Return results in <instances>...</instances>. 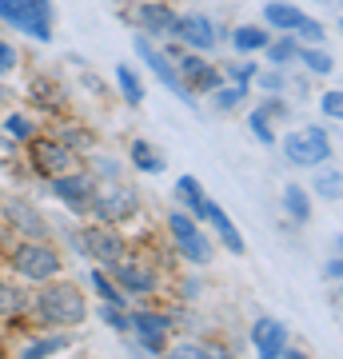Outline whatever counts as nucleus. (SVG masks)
I'll list each match as a JSON object with an SVG mask.
<instances>
[{"instance_id": "4be33fe9", "label": "nucleus", "mask_w": 343, "mask_h": 359, "mask_svg": "<svg viewBox=\"0 0 343 359\" xmlns=\"http://www.w3.org/2000/svg\"><path fill=\"white\" fill-rule=\"evenodd\" d=\"M295 48H300V40H295L292 32H280V36L267 40L260 52H264V60H267L271 68H288V65L295 60Z\"/></svg>"}, {"instance_id": "37998d69", "label": "nucleus", "mask_w": 343, "mask_h": 359, "mask_svg": "<svg viewBox=\"0 0 343 359\" xmlns=\"http://www.w3.org/2000/svg\"><path fill=\"white\" fill-rule=\"evenodd\" d=\"M196 295H200V283L196 280H180V299H184V304H191Z\"/></svg>"}, {"instance_id": "0eeeda50", "label": "nucleus", "mask_w": 343, "mask_h": 359, "mask_svg": "<svg viewBox=\"0 0 343 359\" xmlns=\"http://www.w3.org/2000/svg\"><path fill=\"white\" fill-rule=\"evenodd\" d=\"M172 311H160V308H132L128 304V335H136V347H144L148 355H164L168 351V339H172Z\"/></svg>"}, {"instance_id": "f257e3e1", "label": "nucleus", "mask_w": 343, "mask_h": 359, "mask_svg": "<svg viewBox=\"0 0 343 359\" xmlns=\"http://www.w3.org/2000/svg\"><path fill=\"white\" fill-rule=\"evenodd\" d=\"M88 299L72 280H44L32 283V299H28L25 323L40 327V332H76L88 323Z\"/></svg>"}, {"instance_id": "1a4fd4ad", "label": "nucleus", "mask_w": 343, "mask_h": 359, "mask_svg": "<svg viewBox=\"0 0 343 359\" xmlns=\"http://www.w3.org/2000/svg\"><path fill=\"white\" fill-rule=\"evenodd\" d=\"M0 219L8 231L25 240H52V219L28 196H0Z\"/></svg>"}, {"instance_id": "393cba45", "label": "nucleus", "mask_w": 343, "mask_h": 359, "mask_svg": "<svg viewBox=\"0 0 343 359\" xmlns=\"http://www.w3.org/2000/svg\"><path fill=\"white\" fill-rule=\"evenodd\" d=\"M295 65H304L311 76H331V72H335L331 52L316 48V44H300V48H295Z\"/></svg>"}, {"instance_id": "c85d7f7f", "label": "nucleus", "mask_w": 343, "mask_h": 359, "mask_svg": "<svg viewBox=\"0 0 343 359\" xmlns=\"http://www.w3.org/2000/svg\"><path fill=\"white\" fill-rule=\"evenodd\" d=\"M88 280H92V287H96V295H100V304H116V308H128V304H132V299H128V295L120 292V287H116V280L100 268V264L92 268Z\"/></svg>"}, {"instance_id": "e433bc0d", "label": "nucleus", "mask_w": 343, "mask_h": 359, "mask_svg": "<svg viewBox=\"0 0 343 359\" xmlns=\"http://www.w3.org/2000/svg\"><path fill=\"white\" fill-rule=\"evenodd\" d=\"M295 40H304V44H319V40L328 36V28L319 25V20H311V16H300V25H295V32H292Z\"/></svg>"}, {"instance_id": "4468645a", "label": "nucleus", "mask_w": 343, "mask_h": 359, "mask_svg": "<svg viewBox=\"0 0 343 359\" xmlns=\"http://www.w3.org/2000/svg\"><path fill=\"white\" fill-rule=\"evenodd\" d=\"M128 20L140 28L144 36H172V25H176V8L168 0H140Z\"/></svg>"}, {"instance_id": "f3484780", "label": "nucleus", "mask_w": 343, "mask_h": 359, "mask_svg": "<svg viewBox=\"0 0 343 359\" xmlns=\"http://www.w3.org/2000/svg\"><path fill=\"white\" fill-rule=\"evenodd\" d=\"M172 196H176L180 208H184V212H188V216L203 228V216H208V204H212V200H208V192H203L200 180H196V176H180L176 184H172Z\"/></svg>"}, {"instance_id": "ddd939ff", "label": "nucleus", "mask_w": 343, "mask_h": 359, "mask_svg": "<svg viewBox=\"0 0 343 359\" xmlns=\"http://www.w3.org/2000/svg\"><path fill=\"white\" fill-rule=\"evenodd\" d=\"M172 40H176L180 48L203 52V56H208V52L220 44V32H216V25H212V16H203V13H176Z\"/></svg>"}, {"instance_id": "cd10ccee", "label": "nucleus", "mask_w": 343, "mask_h": 359, "mask_svg": "<svg viewBox=\"0 0 343 359\" xmlns=\"http://www.w3.org/2000/svg\"><path fill=\"white\" fill-rule=\"evenodd\" d=\"M0 128L8 132V140L13 144H25V140H32V136L40 132V124L28 112H8V116H0Z\"/></svg>"}, {"instance_id": "a211bd4d", "label": "nucleus", "mask_w": 343, "mask_h": 359, "mask_svg": "<svg viewBox=\"0 0 343 359\" xmlns=\"http://www.w3.org/2000/svg\"><path fill=\"white\" fill-rule=\"evenodd\" d=\"M52 136H56L64 148H72L80 160H84L88 152H96V132L84 128V124H76V120H68V116H60V120L52 124Z\"/></svg>"}, {"instance_id": "c9c22d12", "label": "nucleus", "mask_w": 343, "mask_h": 359, "mask_svg": "<svg viewBox=\"0 0 343 359\" xmlns=\"http://www.w3.org/2000/svg\"><path fill=\"white\" fill-rule=\"evenodd\" d=\"M100 323H108L116 335H128V308H116V304H100Z\"/></svg>"}, {"instance_id": "aec40b11", "label": "nucleus", "mask_w": 343, "mask_h": 359, "mask_svg": "<svg viewBox=\"0 0 343 359\" xmlns=\"http://www.w3.org/2000/svg\"><path fill=\"white\" fill-rule=\"evenodd\" d=\"M28 92H32V104H36V108H44V112H52V116H64V100H68V92H64L56 80L36 76Z\"/></svg>"}, {"instance_id": "49530a36", "label": "nucleus", "mask_w": 343, "mask_h": 359, "mask_svg": "<svg viewBox=\"0 0 343 359\" xmlns=\"http://www.w3.org/2000/svg\"><path fill=\"white\" fill-rule=\"evenodd\" d=\"M0 116H4V112H0Z\"/></svg>"}, {"instance_id": "6e6552de", "label": "nucleus", "mask_w": 343, "mask_h": 359, "mask_svg": "<svg viewBox=\"0 0 343 359\" xmlns=\"http://www.w3.org/2000/svg\"><path fill=\"white\" fill-rule=\"evenodd\" d=\"M96 188H100V180L84 168V160H80L72 172H60V176L48 180V192L56 196L72 216H80V219L88 216V204H92V196H96Z\"/></svg>"}, {"instance_id": "c03bdc74", "label": "nucleus", "mask_w": 343, "mask_h": 359, "mask_svg": "<svg viewBox=\"0 0 343 359\" xmlns=\"http://www.w3.org/2000/svg\"><path fill=\"white\" fill-rule=\"evenodd\" d=\"M80 80H84V88H92V92H96V96H104V84H100V80H96V76H92L88 68L80 72Z\"/></svg>"}, {"instance_id": "dca6fc26", "label": "nucleus", "mask_w": 343, "mask_h": 359, "mask_svg": "<svg viewBox=\"0 0 343 359\" xmlns=\"http://www.w3.org/2000/svg\"><path fill=\"white\" fill-rule=\"evenodd\" d=\"M28 299H32V283L0 276V323H25Z\"/></svg>"}, {"instance_id": "9b49d317", "label": "nucleus", "mask_w": 343, "mask_h": 359, "mask_svg": "<svg viewBox=\"0 0 343 359\" xmlns=\"http://www.w3.org/2000/svg\"><path fill=\"white\" fill-rule=\"evenodd\" d=\"M80 244H84V259H96L100 268H112L116 259L132 248L128 236L116 228V224H96V219H88V224L80 228Z\"/></svg>"}, {"instance_id": "f03ea898", "label": "nucleus", "mask_w": 343, "mask_h": 359, "mask_svg": "<svg viewBox=\"0 0 343 359\" xmlns=\"http://www.w3.org/2000/svg\"><path fill=\"white\" fill-rule=\"evenodd\" d=\"M4 264H8V271H13L16 280H25V283L56 280L68 268L64 252L52 240H25V236H16L13 244L4 248Z\"/></svg>"}, {"instance_id": "a878e982", "label": "nucleus", "mask_w": 343, "mask_h": 359, "mask_svg": "<svg viewBox=\"0 0 343 359\" xmlns=\"http://www.w3.org/2000/svg\"><path fill=\"white\" fill-rule=\"evenodd\" d=\"M271 40V28L267 25H240L231 28V48L236 52H260Z\"/></svg>"}, {"instance_id": "58836bf2", "label": "nucleus", "mask_w": 343, "mask_h": 359, "mask_svg": "<svg viewBox=\"0 0 343 359\" xmlns=\"http://www.w3.org/2000/svg\"><path fill=\"white\" fill-rule=\"evenodd\" d=\"M319 112L328 116L331 124H339L343 120V92L339 88H328L323 96H319Z\"/></svg>"}, {"instance_id": "412c9836", "label": "nucleus", "mask_w": 343, "mask_h": 359, "mask_svg": "<svg viewBox=\"0 0 343 359\" xmlns=\"http://www.w3.org/2000/svg\"><path fill=\"white\" fill-rule=\"evenodd\" d=\"M300 8L295 4H288V0H271V4H264V25L271 28V32H295V25H300Z\"/></svg>"}, {"instance_id": "39448f33", "label": "nucleus", "mask_w": 343, "mask_h": 359, "mask_svg": "<svg viewBox=\"0 0 343 359\" xmlns=\"http://www.w3.org/2000/svg\"><path fill=\"white\" fill-rule=\"evenodd\" d=\"M20 148H25L28 176L40 180V184H48L52 176H60V172H72V168L80 164V156L72 152V148H64L56 136H44V132H36V136H32V140H25Z\"/></svg>"}, {"instance_id": "4c0bfd02", "label": "nucleus", "mask_w": 343, "mask_h": 359, "mask_svg": "<svg viewBox=\"0 0 343 359\" xmlns=\"http://www.w3.org/2000/svg\"><path fill=\"white\" fill-rule=\"evenodd\" d=\"M224 72V80H231V84H248L252 88V76L260 72V65L255 60H240V65H228V68H220Z\"/></svg>"}, {"instance_id": "bb28decb", "label": "nucleus", "mask_w": 343, "mask_h": 359, "mask_svg": "<svg viewBox=\"0 0 343 359\" xmlns=\"http://www.w3.org/2000/svg\"><path fill=\"white\" fill-rule=\"evenodd\" d=\"M283 212H288V219H295V224H307V219H311V196H307V188L288 184V188H283Z\"/></svg>"}, {"instance_id": "7ed1b4c3", "label": "nucleus", "mask_w": 343, "mask_h": 359, "mask_svg": "<svg viewBox=\"0 0 343 359\" xmlns=\"http://www.w3.org/2000/svg\"><path fill=\"white\" fill-rule=\"evenodd\" d=\"M104 271L112 276L116 287H120L128 299H152V295H160V287H164V271H160L156 256H140V252H132V248Z\"/></svg>"}, {"instance_id": "20e7f679", "label": "nucleus", "mask_w": 343, "mask_h": 359, "mask_svg": "<svg viewBox=\"0 0 343 359\" xmlns=\"http://www.w3.org/2000/svg\"><path fill=\"white\" fill-rule=\"evenodd\" d=\"M144 212V200L136 188H128L124 180H112V184H100L96 196H92L88 204V216L84 219H96V224H116V228H124L132 219Z\"/></svg>"}, {"instance_id": "f704fd0d", "label": "nucleus", "mask_w": 343, "mask_h": 359, "mask_svg": "<svg viewBox=\"0 0 343 359\" xmlns=\"http://www.w3.org/2000/svg\"><path fill=\"white\" fill-rule=\"evenodd\" d=\"M252 84H255L260 92H267V96H276V92L288 88V72H283V68H271V65H267V68H260V72L252 76Z\"/></svg>"}, {"instance_id": "ea45409f", "label": "nucleus", "mask_w": 343, "mask_h": 359, "mask_svg": "<svg viewBox=\"0 0 343 359\" xmlns=\"http://www.w3.org/2000/svg\"><path fill=\"white\" fill-rule=\"evenodd\" d=\"M20 68V52H16V44L13 40H4L0 36V80H8Z\"/></svg>"}, {"instance_id": "423d86ee", "label": "nucleus", "mask_w": 343, "mask_h": 359, "mask_svg": "<svg viewBox=\"0 0 343 359\" xmlns=\"http://www.w3.org/2000/svg\"><path fill=\"white\" fill-rule=\"evenodd\" d=\"M164 228H168V236H172V244H176L180 259H184L188 268H208V264H212L216 248H212V240L203 236V228L188 216V212H184V208L168 212Z\"/></svg>"}, {"instance_id": "f8f14e48", "label": "nucleus", "mask_w": 343, "mask_h": 359, "mask_svg": "<svg viewBox=\"0 0 343 359\" xmlns=\"http://www.w3.org/2000/svg\"><path fill=\"white\" fill-rule=\"evenodd\" d=\"M132 48H136V56H140L144 65H148V68L156 72V80H160L164 88H172V92L180 96V100L188 104V108H196V96H191V92L184 88V80H180V72H176V65H172V56H168V52H160V48L152 44V40L144 36V32H140V36H132Z\"/></svg>"}, {"instance_id": "a19ab883", "label": "nucleus", "mask_w": 343, "mask_h": 359, "mask_svg": "<svg viewBox=\"0 0 343 359\" xmlns=\"http://www.w3.org/2000/svg\"><path fill=\"white\" fill-rule=\"evenodd\" d=\"M248 124H252V136L260 144H276V132H271V120H267L264 112H260V108H255L252 116H248Z\"/></svg>"}, {"instance_id": "473e14b6", "label": "nucleus", "mask_w": 343, "mask_h": 359, "mask_svg": "<svg viewBox=\"0 0 343 359\" xmlns=\"http://www.w3.org/2000/svg\"><path fill=\"white\" fill-rule=\"evenodd\" d=\"M92 172V176L100 180V184H112V180H124V168H120V160L116 156H96L88 152V164H84Z\"/></svg>"}, {"instance_id": "2eb2a0df", "label": "nucleus", "mask_w": 343, "mask_h": 359, "mask_svg": "<svg viewBox=\"0 0 343 359\" xmlns=\"http://www.w3.org/2000/svg\"><path fill=\"white\" fill-rule=\"evenodd\" d=\"M288 323L271 320V316H260V320L252 323V347L260 351L264 359H280L283 351H288Z\"/></svg>"}, {"instance_id": "79ce46f5", "label": "nucleus", "mask_w": 343, "mask_h": 359, "mask_svg": "<svg viewBox=\"0 0 343 359\" xmlns=\"http://www.w3.org/2000/svg\"><path fill=\"white\" fill-rule=\"evenodd\" d=\"M339 248H335V252H331V259L328 264H323V280H331V283H339V276H343V264H339Z\"/></svg>"}, {"instance_id": "c756f323", "label": "nucleus", "mask_w": 343, "mask_h": 359, "mask_svg": "<svg viewBox=\"0 0 343 359\" xmlns=\"http://www.w3.org/2000/svg\"><path fill=\"white\" fill-rule=\"evenodd\" d=\"M208 96L216 100V112H236V108L248 100V84H231V80H224V84L212 88Z\"/></svg>"}, {"instance_id": "b1692460", "label": "nucleus", "mask_w": 343, "mask_h": 359, "mask_svg": "<svg viewBox=\"0 0 343 359\" xmlns=\"http://www.w3.org/2000/svg\"><path fill=\"white\" fill-rule=\"evenodd\" d=\"M128 160L136 164V172H148V176H160L164 172V156L156 152V144H148V140L128 144Z\"/></svg>"}, {"instance_id": "72a5a7b5", "label": "nucleus", "mask_w": 343, "mask_h": 359, "mask_svg": "<svg viewBox=\"0 0 343 359\" xmlns=\"http://www.w3.org/2000/svg\"><path fill=\"white\" fill-rule=\"evenodd\" d=\"M168 351L180 359H196V355H224V347L216 344H203V339H180V344H172L168 339Z\"/></svg>"}, {"instance_id": "9d476101", "label": "nucleus", "mask_w": 343, "mask_h": 359, "mask_svg": "<svg viewBox=\"0 0 343 359\" xmlns=\"http://www.w3.org/2000/svg\"><path fill=\"white\" fill-rule=\"evenodd\" d=\"M280 148H283V156H288V164H295V168H319L335 156L328 132L316 128V124H307V128H300V132H288L280 140Z\"/></svg>"}, {"instance_id": "a18cd8bd", "label": "nucleus", "mask_w": 343, "mask_h": 359, "mask_svg": "<svg viewBox=\"0 0 343 359\" xmlns=\"http://www.w3.org/2000/svg\"><path fill=\"white\" fill-rule=\"evenodd\" d=\"M331 4H339V0H331Z\"/></svg>"}, {"instance_id": "5701e85b", "label": "nucleus", "mask_w": 343, "mask_h": 359, "mask_svg": "<svg viewBox=\"0 0 343 359\" xmlns=\"http://www.w3.org/2000/svg\"><path fill=\"white\" fill-rule=\"evenodd\" d=\"M72 344V335L68 332H52V335H32L25 347H20V359H44L52 351H64V347Z\"/></svg>"}, {"instance_id": "6ab92c4d", "label": "nucleus", "mask_w": 343, "mask_h": 359, "mask_svg": "<svg viewBox=\"0 0 343 359\" xmlns=\"http://www.w3.org/2000/svg\"><path fill=\"white\" fill-rule=\"evenodd\" d=\"M203 228H216V236H220V244L228 248L231 256H243L248 252V244H243V236H240V228L228 219V212L220 204H208V216H203Z\"/></svg>"}, {"instance_id": "7c9ffc66", "label": "nucleus", "mask_w": 343, "mask_h": 359, "mask_svg": "<svg viewBox=\"0 0 343 359\" xmlns=\"http://www.w3.org/2000/svg\"><path fill=\"white\" fill-rule=\"evenodd\" d=\"M116 84H120L124 104H132V108H140L144 104V84H140V76L132 72V65H116Z\"/></svg>"}, {"instance_id": "2f4dec72", "label": "nucleus", "mask_w": 343, "mask_h": 359, "mask_svg": "<svg viewBox=\"0 0 343 359\" xmlns=\"http://www.w3.org/2000/svg\"><path fill=\"white\" fill-rule=\"evenodd\" d=\"M311 188H316L319 200H328V204H339V196H343V172H339V168H328V172H319Z\"/></svg>"}]
</instances>
